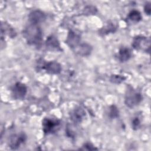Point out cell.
Segmentation results:
<instances>
[{"label":"cell","mask_w":151,"mask_h":151,"mask_svg":"<svg viewBox=\"0 0 151 151\" xmlns=\"http://www.w3.org/2000/svg\"><path fill=\"white\" fill-rule=\"evenodd\" d=\"M22 34L28 45L37 48L41 46L43 34L38 25L29 24L24 28Z\"/></svg>","instance_id":"1"},{"label":"cell","mask_w":151,"mask_h":151,"mask_svg":"<svg viewBox=\"0 0 151 151\" xmlns=\"http://www.w3.org/2000/svg\"><path fill=\"white\" fill-rule=\"evenodd\" d=\"M142 99L143 96L140 92L130 85L127 86L124 96V104L127 107L133 109L142 102Z\"/></svg>","instance_id":"2"},{"label":"cell","mask_w":151,"mask_h":151,"mask_svg":"<svg viewBox=\"0 0 151 151\" xmlns=\"http://www.w3.org/2000/svg\"><path fill=\"white\" fill-rule=\"evenodd\" d=\"M36 67L38 71L45 70L49 74H58L61 71V64L55 61H46L40 58L38 60Z\"/></svg>","instance_id":"3"},{"label":"cell","mask_w":151,"mask_h":151,"mask_svg":"<svg viewBox=\"0 0 151 151\" xmlns=\"http://www.w3.org/2000/svg\"><path fill=\"white\" fill-rule=\"evenodd\" d=\"M61 121L55 117H47L42 121V129L44 135L54 134L60 129Z\"/></svg>","instance_id":"4"},{"label":"cell","mask_w":151,"mask_h":151,"mask_svg":"<svg viewBox=\"0 0 151 151\" xmlns=\"http://www.w3.org/2000/svg\"><path fill=\"white\" fill-rule=\"evenodd\" d=\"M132 46L136 50L143 51L146 52H149L150 47V40L149 38L143 35H136L133 39Z\"/></svg>","instance_id":"5"},{"label":"cell","mask_w":151,"mask_h":151,"mask_svg":"<svg viewBox=\"0 0 151 151\" xmlns=\"http://www.w3.org/2000/svg\"><path fill=\"white\" fill-rule=\"evenodd\" d=\"M11 92L14 99L22 100L27 93V87L21 82H17L11 87Z\"/></svg>","instance_id":"6"},{"label":"cell","mask_w":151,"mask_h":151,"mask_svg":"<svg viewBox=\"0 0 151 151\" xmlns=\"http://www.w3.org/2000/svg\"><path fill=\"white\" fill-rule=\"evenodd\" d=\"M27 140V136L23 132L11 135L8 140V146L12 150L18 149Z\"/></svg>","instance_id":"7"},{"label":"cell","mask_w":151,"mask_h":151,"mask_svg":"<svg viewBox=\"0 0 151 151\" xmlns=\"http://www.w3.org/2000/svg\"><path fill=\"white\" fill-rule=\"evenodd\" d=\"M65 43L72 50L77 48L81 42V35L74 30H70L65 39Z\"/></svg>","instance_id":"8"},{"label":"cell","mask_w":151,"mask_h":151,"mask_svg":"<svg viewBox=\"0 0 151 151\" xmlns=\"http://www.w3.org/2000/svg\"><path fill=\"white\" fill-rule=\"evenodd\" d=\"M86 115L84 109L79 106L74 109L70 113V120L75 124L80 123Z\"/></svg>","instance_id":"9"},{"label":"cell","mask_w":151,"mask_h":151,"mask_svg":"<svg viewBox=\"0 0 151 151\" xmlns=\"http://www.w3.org/2000/svg\"><path fill=\"white\" fill-rule=\"evenodd\" d=\"M46 19V15L40 9H35L31 11L28 15V19L30 24L38 25L44 22Z\"/></svg>","instance_id":"10"},{"label":"cell","mask_w":151,"mask_h":151,"mask_svg":"<svg viewBox=\"0 0 151 151\" xmlns=\"http://www.w3.org/2000/svg\"><path fill=\"white\" fill-rule=\"evenodd\" d=\"M45 45V47L48 50L55 51H62V48H61L58 38L54 35H50L47 38Z\"/></svg>","instance_id":"11"},{"label":"cell","mask_w":151,"mask_h":151,"mask_svg":"<svg viewBox=\"0 0 151 151\" xmlns=\"http://www.w3.org/2000/svg\"><path fill=\"white\" fill-rule=\"evenodd\" d=\"M93 50V47L88 43H80L78 46L74 50V51L78 55L83 57L88 56Z\"/></svg>","instance_id":"12"},{"label":"cell","mask_w":151,"mask_h":151,"mask_svg":"<svg viewBox=\"0 0 151 151\" xmlns=\"http://www.w3.org/2000/svg\"><path fill=\"white\" fill-rule=\"evenodd\" d=\"M132 55V51L130 48L126 47H122L118 52L117 57L118 60L121 63L127 61Z\"/></svg>","instance_id":"13"},{"label":"cell","mask_w":151,"mask_h":151,"mask_svg":"<svg viewBox=\"0 0 151 151\" xmlns=\"http://www.w3.org/2000/svg\"><path fill=\"white\" fill-rule=\"evenodd\" d=\"M1 32V37H4V36L6 35L13 38H15L17 35V32H15L14 28H12L9 24L6 22H2Z\"/></svg>","instance_id":"14"},{"label":"cell","mask_w":151,"mask_h":151,"mask_svg":"<svg viewBox=\"0 0 151 151\" xmlns=\"http://www.w3.org/2000/svg\"><path fill=\"white\" fill-rule=\"evenodd\" d=\"M117 28V25L114 22H109L105 26L101 28L99 31V34L101 36H104L109 33L114 32Z\"/></svg>","instance_id":"15"},{"label":"cell","mask_w":151,"mask_h":151,"mask_svg":"<svg viewBox=\"0 0 151 151\" xmlns=\"http://www.w3.org/2000/svg\"><path fill=\"white\" fill-rule=\"evenodd\" d=\"M126 19L127 22L132 23H137L142 19V16L139 11L133 9L128 14Z\"/></svg>","instance_id":"16"},{"label":"cell","mask_w":151,"mask_h":151,"mask_svg":"<svg viewBox=\"0 0 151 151\" xmlns=\"http://www.w3.org/2000/svg\"><path fill=\"white\" fill-rule=\"evenodd\" d=\"M126 79V77L125 76L120 74H111L109 78L110 81L115 84H119L125 81Z\"/></svg>","instance_id":"17"},{"label":"cell","mask_w":151,"mask_h":151,"mask_svg":"<svg viewBox=\"0 0 151 151\" xmlns=\"http://www.w3.org/2000/svg\"><path fill=\"white\" fill-rule=\"evenodd\" d=\"M108 116L110 119H114L119 117V111L118 108L114 104L111 105L109 109Z\"/></svg>","instance_id":"18"},{"label":"cell","mask_w":151,"mask_h":151,"mask_svg":"<svg viewBox=\"0 0 151 151\" xmlns=\"http://www.w3.org/2000/svg\"><path fill=\"white\" fill-rule=\"evenodd\" d=\"M131 124H132V128L134 130H137L138 129H139L141 126V122L139 117L137 116L133 117V119L132 120Z\"/></svg>","instance_id":"19"},{"label":"cell","mask_w":151,"mask_h":151,"mask_svg":"<svg viewBox=\"0 0 151 151\" xmlns=\"http://www.w3.org/2000/svg\"><path fill=\"white\" fill-rule=\"evenodd\" d=\"M97 12V8L94 6H87L84 9L83 14L84 15H94Z\"/></svg>","instance_id":"20"},{"label":"cell","mask_w":151,"mask_h":151,"mask_svg":"<svg viewBox=\"0 0 151 151\" xmlns=\"http://www.w3.org/2000/svg\"><path fill=\"white\" fill-rule=\"evenodd\" d=\"M98 149L96 148L92 143L90 142H86L84 143L83 146L82 148L80 149V150H97Z\"/></svg>","instance_id":"21"},{"label":"cell","mask_w":151,"mask_h":151,"mask_svg":"<svg viewBox=\"0 0 151 151\" xmlns=\"http://www.w3.org/2000/svg\"><path fill=\"white\" fill-rule=\"evenodd\" d=\"M144 11L146 14L150 15L151 13V4L150 2H146L144 6Z\"/></svg>","instance_id":"22"}]
</instances>
